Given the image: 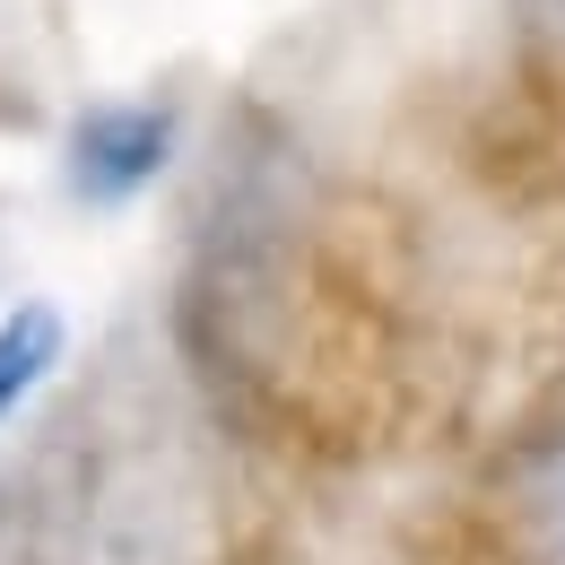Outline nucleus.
<instances>
[{"label": "nucleus", "instance_id": "obj_1", "mask_svg": "<svg viewBox=\"0 0 565 565\" xmlns=\"http://www.w3.org/2000/svg\"><path fill=\"white\" fill-rule=\"evenodd\" d=\"M166 157H174V114L166 105H148V96L96 105L71 131V192L96 201V210H122V201H140L166 174Z\"/></svg>", "mask_w": 565, "mask_h": 565}, {"label": "nucleus", "instance_id": "obj_4", "mask_svg": "<svg viewBox=\"0 0 565 565\" xmlns=\"http://www.w3.org/2000/svg\"><path fill=\"white\" fill-rule=\"evenodd\" d=\"M426 565H531V548H522V531H495V522H452V531L426 548Z\"/></svg>", "mask_w": 565, "mask_h": 565}, {"label": "nucleus", "instance_id": "obj_6", "mask_svg": "<svg viewBox=\"0 0 565 565\" xmlns=\"http://www.w3.org/2000/svg\"><path fill=\"white\" fill-rule=\"evenodd\" d=\"M0 565H35V522H26L18 488H0Z\"/></svg>", "mask_w": 565, "mask_h": 565}, {"label": "nucleus", "instance_id": "obj_2", "mask_svg": "<svg viewBox=\"0 0 565 565\" xmlns=\"http://www.w3.org/2000/svg\"><path fill=\"white\" fill-rule=\"evenodd\" d=\"M62 356H71V313L53 296H26L0 313V426L62 374Z\"/></svg>", "mask_w": 565, "mask_h": 565}, {"label": "nucleus", "instance_id": "obj_5", "mask_svg": "<svg viewBox=\"0 0 565 565\" xmlns=\"http://www.w3.org/2000/svg\"><path fill=\"white\" fill-rule=\"evenodd\" d=\"M513 18H522V44H531V62L565 87V0H513Z\"/></svg>", "mask_w": 565, "mask_h": 565}, {"label": "nucleus", "instance_id": "obj_3", "mask_svg": "<svg viewBox=\"0 0 565 565\" xmlns=\"http://www.w3.org/2000/svg\"><path fill=\"white\" fill-rule=\"evenodd\" d=\"M513 531L531 565H565V435H548L522 461V495H513Z\"/></svg>", "mask_w": 565, "mask_h": 565}]
</instances>
